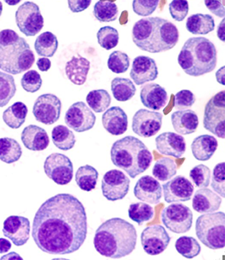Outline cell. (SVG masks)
<instances>
[{
	"label": "cell",
	"mask_w": 225,
	"mask_h": 260,
	"mask_svg": "<svg viewBox=\"0 0 225 260\" xmlns=\"http://www.w3.org/2000/svg\"><path fill=\"white\" fill-rule=\"evenodd\" d=\"M84 206L70 193H59L45 201L37 211L33 238L38 248L50 254H71L86 240Z\"/></svg>",
	"instance_id": "6da1fadb"
},
{
	"label": "cell",
	"mask_w": 225,
	"mask_h": 260,
	"mask_svg": "<svg viewBox=\"0 0 225 260\" xmlns=\"http://www.w3.org/2000/svg\"><path fill=\"white\" fill-rule=\"evenodd\" d=\"M137 242V232L133 224L121 218H112L97 229L93 244L101 255L119 259L132 253Z\"/></svg>",
	"instance_id": "7a4b0ae2"
},
{
	"label": "cell",
	"mask_w": 225,
	"mask_h": 260,
	"mask_svg": "<svg viewBox=\"0 0 225 260\" xmlns=\"http://www.w3.org/2000/svg\"><path fill=\"white\" fill-rule=\"evenodd\" d=\"M179 38L175 24L158 17L141 19L134 24L132 29L134 44L150 53L172 50L177 44Z\"/></svg>",
	"instance_id": "3957f363"
},
{
	"label": "cell",
	"mask_w": 225,
	"mask_h": 260,
	"mask_svg": "<svg viewBox=\"0 0 225 260\" xmlns=\"http://www.w3.org/2000/svg\"><path fill=\"white\" fill-rule=\"evenodd\" d=\"M178 63L186 74L199 77L215 69L217 52L212 42L203 37L191 38L183 45Z\"/></svg>",
	"instance_id": "277c9868"
},
{
	"label": "cell",
	"mask_w": 225,
	"mask_h": 260,
	"mask_svg": "<svg viewBox=\"0 0 225 260\" xmlns=\"http://www.w3.org/2000/svg\"><path fill=\"white\" fill-rule=\"evenodd\" d=\"M111 158L118 168L123 169L132 179L146 172L153 156L146 145L134 136L116 141L111 149Z\"/></svg>",
	"instance_id": "5b68a950"
},
{
	"label": "cell",
	"mask_w": 225,
	"mask_h": 260,
	"mask_svg": "<svg viewBox=\"0 0 225 260\" xmlns=\"http://www.w3.org/2000/svg\"><path fill=\"white\" fill-rule=\"evenodd\" d=\"M36 57L25 39L15 31H0V69L12 75L28 71Z\"/></svg>",
	"instance_id": "8992f818"
},
{
	"label": "cell",
	"mask_w": 225,
	"mask_h": 260,
	"mask_svg": "<svg viewBox=\"0 0 225 260\" xmlns=\"http://www.w3.org/2000/svg\"><path fill=\"white\" fill-rule=\"evenodd\" d=\"M196 235L202 244L211 249L225 247L224 212L207 213L199 216L196 222Z\"/></svg>",
	"instance_id": "52a82bcc"
},
{
	"label": "cell",
	"mask_w": 225,
	"mask_h": 260,
	"mask_svg": "<svg viewBox=\"0 0 225 260\" xmlns=\"http://www.w3.org/2000/svg\"><path fill=\"white\" fill-rule=\"evenodd\" d=\"M224 90L211 98L205 106L203 125L206 130L214 135L225 138V100Z\"/></svg>",
	"instance_id": "ba28073f"
},
{
	"label": "cell",
	"mask_w": 225,
	"mask_h": 260,
	"mask_svg": "<svg viewBox=\"0 0 225 260\" xmlns=\"http://www.w3.org/2000/svg\"><path fill=\"white\" fill-rule=\"evenodd\" d=\"M15 20L20 32L27 37L36 36L44 27V18L39 7L33 2H25L19 7Z\"/></svg>",
	"instance_id": "9c48e42d"
},
{
	"label": "cell",
	"mask_w": 225,
	"mask_h": 260,
	"mask_svg": "<svg viewBox=\"0 0 225 260\" xmlns=\"http://www.w3.org/2000/svg\"><path fill=\"white\" fill-rule=\"evenodd\" d=\"M162 220L166 228L176 234L189 232L192 226L193 213L182 204H172L162 213Z\"/></svg>",
	"instance_id": "30bf717a"
},
{
	"label": "cell",
	"mask_w": 225,
	"mask_h": 260,
	"mask_svg": "<svg viewBox=\"0 0 225 260\" xmlns=\"http://www.w3.org/2000/svg\"><path fill=\"white\" fill-rule=\"evenodd\" d=\"M45 174L55 184H69L73 179V165L72 161L62 153H52L47 157L44 163Z\"/></svg>",
	"instance_id": "8fae6325"
},
{
	"label": "cell",
	"mask_w": 225,
	"mask_h": 260,
	"mask_svg": "<svg viewBox=\"0 0 225 260\" xmlns=\"http://www.w3.org/2000/svg\"><path fill=\"white\" fill-rule=\"evenodd\" d=\"M130 188V179L121 171L113 169L106 172L103 177L101 189L106 200L115 202L121 200L127 194Z\"/></svg>",
	"instance_id": "7c38bea8"
},
{
	"label": "cell",
	"mask_w": 225,
	"mask_h": 260,
	"mask_svg": "<svg viewBox=\"0 0 225 260\" xmlns=\"http://www.w3.org/2000/svg\"><path fill=\"white\" fill-rule=\"evenodd\" d=\"M61 108L62 104L56 95L43 94L36 99L33 113L37 121L50 125L56 123L60 118Z\"/></svg>",
	"instance_id": "4fadbf2b"
},
{
	"label": "cell",
	"mask_w": 225,
	"mask_h": 260,
	"mask_svg": "<svg viewBox=\"0 0 225 260\" xmlns=\"http://www.w3.org/2000/svg\"><path fill=\"white\" fill-rule=\"evenodd\" d=\"M170 240L171 237L162 225L147 226L141 232V245L145 252L149 255H158L165 252Z\"/></svg>",
	"instance_id": "5bb4252c"
},
{
	"label": "cell",
	"mask_w": 225,
	"mask_h": 260,
	"mask_svg": "<svg viewBox=\"0 0 225 260\" xmlns=\"http://www.w3.org/2000/svg\"><path fill=\"white\" fill-rule=\"evenodd\" d=\"M97 117L84 102L75 103L68 110L65 116L66 125L75 132L83 133L93 128Z\"/></svg>",
	"instance_id": "9a60e30c"
},
{
	"label": "cell",
	"mask_w": 225,
	"mask_h": 260,
	"mask_svg": "<svg viewBox=\"0 0 225 260\" xmlns=\"http://www.w3.org/2000/svg\"><path fill=\"white\" fill-rule=\"evenodd\" d=\"M163 115L156 111L140 109L134 114L132 130L138 136L150 138L161 130Z\"/></svg>",
	"instance_id": "2e32d148"
},
{
	"label": "cell",
	"mask_w": 225,
	"mask_h": 260,
	"mask_svg": "<svg viewBox=\"0 0 225 260\" xmlns=\"http://www.w3.org/2000/svg\"><path fill=\"white\" fill-rule=\"evenodd\" d=\"M3 232L17 247L23 246L29 239L30 222L24 216H9L3 224Z\"/></svg>",
	"instance_id": "e0dca14e"
},
{
	"label": "cell",
	"mask_w": 225,
	"mask_h": 260,
	"mask_svg": "<svg viewBox=\"0 0 225 260\" xmlns=\"http://www.w3.org/2000/svg\"><path fill=\"white\" fill-rule=\"evenodd\" d=\"M164 197L167 203L188 202L194 193V186L189 179L177 176L163 184Z\"/></svg>",
	"instance_id": "ac0fdd59"
},
{
	"label": "cell",
	"mask_w": 225,
	"mask_h": 260,
	"mask_svg": "<svg viewBox=\"0 0 225 260\" xmlns=\"http://www.w3.org/2000/svg\"><path fill=\"white\" fill-rule=\"evenodd\" d=\"M158 76V68L153 58L141 55L134 59L130 76L136 85H141L153 81Z\"/></svg>",
	"instance_id": "d6986e66"
},
{
	"label": "cell",
	"mask_w": 225,
	"mask_h": 260,
	"mask_svg": "<svg viewBox=\"0 0 225 260\" xmlns=\"http://www.w3.org/2000/svg\"><path fill=\"white\" fill-rule=\"evenodd\" d=\"M156 147L162 154L180 158L186 152V141L176 133L165 132L156 138Z\"/></svg>",
	"instance_id": "ffe728a7"
},
{
	"label": "cell",
	"mask_w": 225,
	"mask_h": 260,
	"mask_svg": "<svg viewBox=\"0 0 225 260\" xmlns=\"http://www.w3.org/2000/svg\"><path fill=\"white\" fill-rule=\"evenodd\" d=\"M134 195L138 200L151 204L159 203L162 197V188L156 179L152 176L141 177L136 184Z\"/></svg>",
	"instance_id": "44dd1931"
},
{
	"label": "cell",
	"mask_w": 225,
	"mask_h": 260,
	"mask_svg": "<svg viewBox=\"0 0 225 260\" xmlns=\"http://www.w3.org/2000/svg\"><path fill=\"white\" fill-rule=\"evenodd\" d=\"M102 123L111 135H122L128 129V116L119 106H113L103 114Z\"/></svg>",
	"instance_id": "7402d4cb"
},
{
	"label": "cell",
	"mask_w": 225,
	"mask_h": 260,
	"mask_svg": "<svg viewBox=\"0 0 225 260\" xmlns=\"http://www.w3.org/2000/svg\"><path fill=\"white\" fill-rule=\"evenodd\" d=\"M141 101L145 107L159 111L165 107L168 101L167 90L157 83H148L141 88Z\"/></svg>",
	"instance_id": "603a6c76"
},
{
	"label": "cell",
	"mask_w": 225,
	"mask_h": 260,
	"mask_svg": "<svg viewBox=\"0 0 225 260\" xmlns=\"http://www.w3.org/2000/svg\"><path fill=\"white\" fill-rule=\"evenodd\" d=\"M21 140L25 148L33 151H43L50 144L48 133L44 128L36 125H29L23 129Z\"/></svg>",
	"instance_id": "cb8c5ba5"
},
{
	"label": "cell",
	"mask_w": 225,
	"mask_h": 260,
	"mask_svg": "<svg viewBox=\"0 0 225 260\" xmlns=\"http://www.w3.org/2000/svg\"><path fill=\"white\" fill-rule=\"evenodd\" d=\"M221 197L209 188L197 190L192 200V207L197 212L207 214L217 211L221 204Z\"/></svg>",
	"instance_id": "d4e9b609"
},
{
	"label": "cell",
	"mask_w": 225,
	"mask_h": 260,
	"mask_svg": "<svg viewBox=\"0 0 225 260\" xmlns=\"http://www.w3.org/2000/svg\"><path fill=\"white\" fill-rule=\"evenodd\" d=\"M172 123L174 130L181 135H189L196 132L199 125L197 113L192 110L178 111L172 114Z\"/></svg>",
	"instance_id": "484cf974"
},
{
	"label": "cell",
	"mask_w": 225,
	"mask_h": 260,
	"mask_svg": "<svg viewBox=\"0 0 225 260\" xmlns=\"http://www.w3.org/2000/svg\"><path fill=\"white\" fill-rule=\"evenodd\" d=\"M90 68V62L88 59L77 55L67 62L65 70L66 76L73 84L82 85L86 81Z\"/></svg>",
	"instance_id": "4316f807"
},
{
	"label": "cell",
	"mask_w": 225,
	"mask_h": 260,
	"mask_svg": "<svg viewBox=\"0 0 225 260\" xmlns=\"http://www.w3.org/2000/svg\"><path fill=\"white\" fill-rule=\"evenodd\" d=\"M218 142L214 136L202 135L197 136L191 143V152L195 159L207 161L210 159L217 151Z\"/></svg>",
	"instance_id": "83f0119b"
},
{
	"label": "cell",
	"mask_w": 225,
	"mask_h": 260,
	"mask_svg": "<svg viewBox=\"0 0 225 260\" xmlns=\"http://www.w3.org/2000/svg\"><path fill=\"white\" fill-rule=\"evenodd\" d=\"M186 29L193 35H207L212 32L215 27V22L209 14H195L187 18Z\"/></svg>",
	"instance_id": "f1b7e54d"
},
{
	"label": "cell",
	"mask_w": 225,
	"mask_h": 260,
	"mask_svg": "<svg viewBox=\"0 0 225 260\" xmlns=\"http://www.w3.org/2000/svg\"><path fill=\"white\" fill-rule=\"evenodd\" d=\"M28 108L22 102L15 103L5 110L3 118L5 124L12 129H18L24 124Z\"/></svg>",
	"instance_id": "f546056e"
},
{
	"label": "cell",
	"mask_w": 225,
	"mask_h": 260,
	"mask_svg": "<svg viewBox=\"0 0 225 260\" xmlns=\"http://www.w3.org/2000/svg\"><path fill=\"white\" fill-rule=\"evenodd\" d=\"M111 91L116 101L125 102L135 95L137 88L130 79L118 77L111 81Z\"/></svg>",
	"instance_id": "4dcf8cb0"
},
{
	"label": "cell",
	"mask_w": 225,
	"mask_h": 260,
	"mask_svg": "<svg viewBox=\"0 0 225 260\" xmlns=\"http://www.w3.org/2000/svg\"><path fill=\"white\" fill-rule=\"evenodd\" d=\"M22 150L20 144L11 138L0 139V160L6 164H12L22 156Z\"/></svg>",
	"instance_id": "1f68e13d"
},
{
	"label": "cell",
	"mask_w": 225,
	"mask_h": 260,
	"mask_svg": "<svg viewBox=\"0 0 225 260\" xmlns=\"http://www.w3.org/2000/svg\"><path fill=\"white\" fill-rule=\"evenodd\" d=\"M35 49L40 56L52 57L58 48L57 37L50 32L42 33L35 42Z\"/></svg>",
	"instance_id": "d6a6232c"
},
{
	"label": "cell",
	"mask_w": 225,
	"mask_h": 260,
	"mask_svg": "<svg viewBox=\"0 0 225 260\" xmlns=\"http://www.w3.org/2000/svg\"><path fill=\"white\" fill-rule=\"evenodd\" d=\"M99 172L92 166L80 167L76 174V182L78 187L85 191H90L97 186Z\"/></svg>",
	"instance_id": "836d02e7"
},
{
	"label": "cell",
	"mask_w": 225,
	"mask_h": 260,
	"mask_svg": "<svg viewBox=\"0 0 225 260\" xmlns=\"http://www.w3.org/2000/svg\"><path fill=\"white\" fill-rule=\"evenodd\" d=\"M53 144L62 151H69L74 147L76 139L72 131L65 125H57L52 131Z\"/></svg>",
	"instance_id": "e575fe53"
},
{
	"label": "cell",
	"mask_w": 225,
	"mask_h": 260,
	"mask_svg": "<svg viewBox=\"0 0 225 260\" xmlns=\"http://www.w3.org/2000/svg\"><path fill=\"white\" fill-rule=\"evenodd\" d=\"M177 164L170 158H159L152 169V174L155 179L161 181H167L177 174Z\"/></svg>",
	"instance_id": "d590c367"
},
{
	"label": "cell",
	"mask_w": 225,
	"mask_h": 260,
	"mask_svg": "<svg viewBox=\"0 0 225 260\" xmlns=\"http://www.w3.org/2000/svg\"><path fill=\"white\" fill-rule=\"evenodd\" d=\"M93 15L99 22H113L118 17V7L114 2L99 1L94 6Z\"/></svg>",
	"instance_id": "8d00e7d4"
},
{
	"label": "cell",
	"mask_w": 225,
	"mask_h": 260,
	"mask_svg": "<svg viewBox=\"0 0 225 260\" xmlns=\"http://www.w3.org/2000/svg\"><path fill=\"white\" fill-rule=\"evenodd\" d=\"M86 102L94 112L102 113L109 108L111 97L107 90L104 89L91 90L87 95Z\"/></svg>",
	"instance_id": "74e56055"
},
{
	"label": "cell",
	"mask_w": 225,
	"mask_h": 260,
	"mask_svg": "<svg viewBox=\"0 0 225 260\" xmlns=\"http://www.w3.org/2000/svg\"><path fill=\"white\" fill-rule=\"evenodd\" d=\"M178 253L186 259H193L201 252V246L192 237H179L175 243Z\"/></svg>",
	"instance_id": "f35d334b"
},
{
	"label": "cell",
	"mask_w": 225,
	"mask_h": 260,
	"mask_svg": "<svg viewBox=\"0 0 225 260\" xmlns=\"http://www.w3.org/2000/svg\"><path fill=\"white\" fill-rule=\"evenodd\" d=\"M15 78L11 75L0 71V108L9 104L16 93Z\"/></svg>",
	"instance_id": "ab89813d"
},
{
	"label": "cell",
	"mask_w": 225,
	"mask_h": 260,
	"mask_svg": "<svg viewBox=\"0 0 225 260\" xmlns=\"http://www.w3.org/2000/svg\"><path fill=\"white\" fill-rule=\"evenodd\" d=\"M153 207L144 202L131 204L128 208V216L132 221L141 226L146 221L151 220L153 217Z\"/></svg>",
	"instance_id": "60d3db41"
},
{
	"label": "cell",
	"mask_w": 225,
	"mask_h": 260,
	"mask_svg": "<svg viewBox=\"0 0 225 260\" xmlns=\"http://www.w3.org/2000/svg\"><path fill=\"white\" fill-rule=\"evenodd\" d=\"M98 43L101 48L110 50L116 48L119 42L118 30L111 26L101 27L97 32Z\"/></svg>",
	"instance_id": "b9f144b4"
},
{
	"label": "cell",
	"mask_w": 225,
	"mask_h": 260,
	"mask_svg": "<svg viewBox=\"0 0 225 260\" xmlns=\"http://www.w3.org/2000/svg\"><path fill=\"white\" fill-rule=\"evenodd\" d=\"M129 66H130V58L125 52L114 51L109 55L108 68L113 73L116 74L124 73L128 71Z\"/></svg>",
	"instance_id": "7bdbcfd3"
},
{
	"label": "cell",
	"mask_w": 225,
	"mask_h": 260,
	"mask_svg": "<svg viewBox=\"0 0 225 260\" xmlns=\"http://www.w3.org/2000/svg\"><path fill=\"white\" fill-rule=\"evenodd\" d=\"M189 177L197 187H208L211 179L210 169L204 164L197 165L190 171Z\"/></svg>",
	"instance_id": "ee69618b"
},
{
	"label": "cell",
	"mask_w": 225,
	"mask_h": 260,
	"mask_svg": "<svg viewBox=\"0 0 225 260\" xmlns=\"http://www.w3.org/2000/svg\"><path fill=\"white\" fill-rule=\"evenodd\" d=\"M43 85L41 75L36 71H27L21 79V85L26 92L34 93L41 89Z\"/></svg>",
	"instance_id": "f6af8a7d"
},
{
	"label": "cell",
	"mask_w": 225,
	"mask_h": 260,
	"mask_svg": "<svg viewBox=\"0 0 225 260\" xmlns=\"http://www.w3.org/2000/svg\"><path fill=\"white\" fill-rule=\"evenodd\" d=\"M225 163L221 162L217 164L212 172V186L214 191L221 197H225Z\"/></svg>",
	"instance_id": "bcb514c9"
},
{
	"label": "cell",
	"mask_w": 225,
	"mask_h": 260,
	"mask_svg": "<svg viewBox=\"0 0 225 260\" xmlns=\"http://www.w3.org/2000/svg\"><path fill=\"white\" fill-rule=\"evenodd\" d=\"M196 101L195 94L189 90H182L177 92L174 97V108L179 111L188 109Z\"/></svg>",
	"instance_id": "7dc6e473"
},
{
	"label": "cell",
	"mask_w": 225,
	"mask_h": 260,
	"mask_svg": "<svg viewBox=\"0 0 225 260\" xmlns=\"http://www.w3.org/2000/svg\"><path fill=\"white\" fill-rule=\"evenodd\" d=\"M169 9L172 18L177 22H181L187 16L189 3L186 0H174L169 4Z\"/></svg>",
	"instance_id": "c3c4849f"
},
{
	"label": "cell",
	"mask_w": 225,
	"mask_h": 260,
	"mask_svg": "<svg viewBox=\"0 0 225 260\" xmlns=\"http://www.w3.org/2000/svg\"><path fill=\"white\" fill-rule=\"evenodd\" d=\"M159 1L158 0H149V1H140L134 0L132 7L134 12L139 16H149L156 10Z\"/></svg>",
	"instance_id": "681fc988"
},
{
	"label": "cell",
	"mask_w": 225,
	"mask_h": 260,
	"mask_svg": "<svg viewBox=\"0 0 225 260\" xmlns=\"http://www.w3.org/2000/svg\"><path fill=\"white\" fill-rule=\"evenodd\" d=\"M206 7L216 16L224 18V1H205Z\"/></svg>",
	"instance_id": "f907efd6"
},
{
	"label": "cell",
	"mask_w": 225,
	"mask_h": 260,
	"mask_svg": "<svg viewBox=\"0 0 225 260\" xmlns=\"http://www.w3.org/2000/svg\"><path fill=\"white\" fill-rule=\"evenodd\" d=\"M69 8L73 13H78L84 11L91 4L90 0H69Z\"/></svg>",
	"instance_id": "816d5d0a"
},
{
	"label": "cell",
	"mask_w": 225,
	"mask_h": 260,
	"mask_svg": "<svg viewBox=\"0 0 225 260\" xmlns=\"http://www.w3.org/2000/svg\"><path fill=\"white\" fill-rule=\"evenodd\" d=\"M37 66L42 72H47L51 68V61L48 57H41L37 61Z\"/></svg>",
	"instance_id": "f5cc1de1"
},
{
	"label": "cell",
	"mask_w": 225,
	"mask_h": 260,
	"mask_svg": "<svg viewBox=\"0 0 225 260\" xmlns=\"http://www.w3.org/2000/svg\"><path fill=\"white\" fill-rule=\"evenodd\" d=\"M12 248V244L8 240L0 238V254L9 252Z\"/></svg>",
	"instance_id": "db71d44e"
},
{
	"label": "cell",
	"mask_w": 225,
	"mask_h": 260,
	"mask_svg": "<svg viewBox=\"0 0 225 260\" xmlns=\"http://www.w3.org/2000/svg\"><path fill=\"white\" fill-rule=\"evenodd\" d=\"M224 23L225 20L224 18L221 21L220 24L218 26L217 29V37L219 38V40H221L222 42H224L225 38H224Z\"/></svg>",
	"instance_id": "11a10c76"
},
{
	"label": "cell",
	"mask_w": 225,
	"mask_h": 260,
	"mask_svg": "<svg viewBox=\"0 0 225 260\" xmlns=\"http://www.w3.org/2000/svg\"><path fill=\"white\" fill-rule=\"evenodd\" d=\"M224 66L221 67L219 71L216 73V78H217V81L218 83H220L221 85H224Z\"/></svg>",
	"instance_id": "9f6ffc18"
},
{
	"label": "cell",
	"mask_w": 225,
	"mask_h": 260,
	"mask_svg": "<svg viewBox=\"0 0 225 260\" xmlns=\"http://www.w3.org/2000/svg\"><path fill=\"white\" fill-rule=\"evenodd\" d=\"M20 1H16V2H11V1H6V3L10 5H16L17 3H20Z\"/></svg>",
	"instance_id": "6f0895ef"
},
{
	"label": "cell",
	"mask_w": 225,
	"mask_h": 260,
	"mask_svg": "<svg viewBox=\"0 0 225 260\" xmlns=\"http://www.w3.org/2000/svg\"><path fill=\"white\" fill-rule=\"evenodd\" d=\"M3 3L0 1V16H1L2 13H3Z\"/></svg>",
	"instance_id": "680465c9"
}]
</instances>
